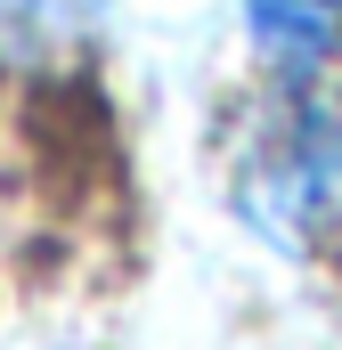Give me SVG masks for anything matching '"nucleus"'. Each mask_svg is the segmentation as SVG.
<instances>
[{"label": "nucleus", "mask_w": 342, "mask_h": 350, "mask_svg": "<svg viewBox=\"0 0 342 350\" xmlns=\"http://www.w3.org/2000/svg\"><path fill=\"white\" fill-rule=\"evenodd\" d=\"M237 212L277 253H318L342 237V106L318 90H285L237 163Z\"/></svg>", "instance_id": "f257e3e1"}, {"label": "nucleus", "mask_w": 342, "mask_h": 350, "mask_svg": "<svg viewBox=\"0 0 342 350\" xmlns=\"http://www.w3.org/2000/svg\"><path fill=\"white\" fill-rule=\"evenodd\" d=\"M106 25V0H0V66L57 74Z\"/></svg>", "instance_id": "f03ea898"}, {"label": "nucleus", "mask_w": 342, "mask_h": 350, "mask_svg": "<svg viewBox=\"0 0 342 350\" xmlns=\"http://www.w3.org/2000/svg\"><path fill=\"white\" fill-rule=\"evenodd\" d=\"M245 33L285 82H310L342 49V0H245Z\"/></svg>", "instance_id": "7ed1b4c3"}]
</instances>
